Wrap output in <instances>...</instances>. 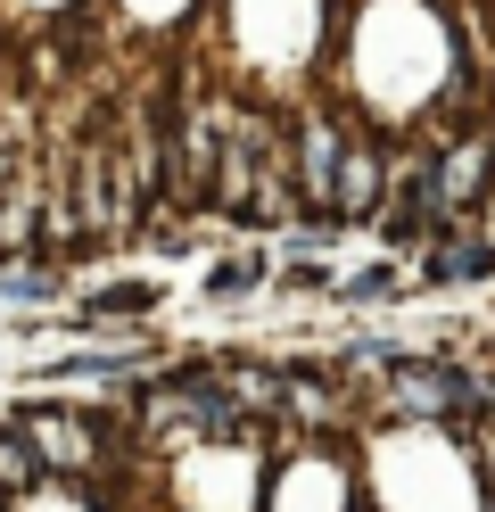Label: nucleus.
I'll return each mask as SVG.
<instances>
[{
    "mask_svg": "<svg viewBox=\"0 0 495 512\" xmlns=\"http://www.w3.org/2000/svg\"><path fill=\"white\" fill-rule=\"evenodd\" d=\"M0 422H9V438L33 455L42 479H83L99 455H108V430H99L91 405H9Z\"/></svg>",
    "mask_w": 495,
    "mask_h": 512,
    "instance_id": "nucleus-1",
    "label": "nucleus"
},
{
    "mask_svg": "<svg viewBox=\"0 0 495 512\" xmlns=\"http://www.w3.org/2000/svg\"><path fill=\"white\" fill-rule=\"evenodd\" d=\"M380 397L396 413H429V422H487V389L462 364H438V356H388Z\"/></svg>",
    "mask_w": 495,
    "mask_h": 512,
    "instance_id": "nucleus-2",
    "label": "nucleus"
},
{
    "mask_svg": "<svg viewBox=\"0 0 495 512\" xmlns=\"http://www.w3.org/2000/svg\"><path fill=\"white\" fill-rule=\"evenodd\" d=\"M429 182H438V207L446 223L479 199V190L495 182V124H471V133H446L438 149H429Z\"/></svg>",
    "mask_w": 495,
    "mask_h": 512,
    "instance_id": "nucleus-3",
    "label": "nucleus"
},
{
    "mask_svg": "<svg viewBox=\"0 0 495 512\" xmlns=\"http://www.w3.org/2000/svg\"><path fill=\"white\" fill-rule=\"evenodd\" d=\"M380 199H388V149H380L372 133H347L339 182H330V215H339V223H372Z\"/></svg>",
    "mask_w": 495,
    "mask_h": 512,
    "instance_id": "nucleus-4",
    "label": "nucleus"
},
{
    "mask_svg": "<svg viewBox=\"0 0 495 512\" xmlns=\"http://www.w3.org/2000/svg\"><path fill=\"white\" fill-rule=\"evenodd\" d=\"M421 273L438 281V290L487 281V273H495V240H487V232H454V223H438V232L421 240Z\"/></svg>",
    "mask_w": 495,
    "mask_h": 512,
    "instance_id": "nucleus-5",
    "label": "nucleus"
},
{
    "mask_svg": "<svg viewBox=\"0 0 495 512\" xmlns=\"http://www.w3.org/2000/svg\"><path fill=\"white\" fill-rule=\"evenodd\" d=\"M58 256H42V265H33V256H9V273H0V298L9 306H50L58 298Z\"/></svg>",
    "mask_w": 495,
    "mask_h": 512,
    "instance_id": "nucleus-6",
    "label": "nucleus"
},
{
    "mask_svg": "<svg viewBox=\"0 0 495 512\" xmlns=\"http://www.w3.org/2000/svg\"><path fill=\"white\" fill-rule=\"evenodd\" d=\"M256 281H264V256H256V248H240V256H223V265L207 273V298H248Z\"/></svg>",
    "mask_w": 495,
    "mask_h": 512,
    "instance_id": "nucleus-7",
    "label": "nucleus"
},
{
    "mask_svg": "<svg viewBox=\"0 0 495 512\" xmlns=\"http://www.w3.org/2000/svg\"><path fill=\"white\" fill-rule=\"evenodd\" d=\"M339 290H347L355 306H388V298H405V273H396V265H355Z\"/></svg>",
    "mask_w": 495,
    "mask_h": 512,
    "instance_id": "nucleus-8",
    "label": "nucleus"
},
{
    "mask_svg": "<svg viewBox=\"0 0 495 512\" xmlns=\"http://www.w3.org/2000/svg\"><path fill=\"white\" fill-rule=\"evenodd\" d=\"M149 306H157L149 281H116V290H99V298H91V314H149Z\"/></svg>",
    "mask_w": 495,
    "mask_h": 512,
    "instance_id": "nucleus-9",
    "label": "nucleus"
}]
</instances>
